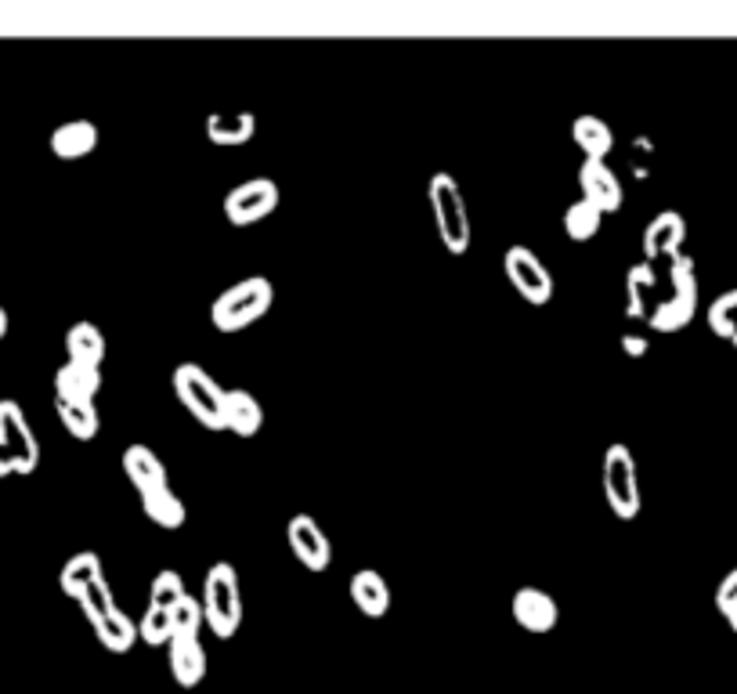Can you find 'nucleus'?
Here are the masks:
<instances>
[{"instance_id":"obj_1","label":"nucleus","mask_w":737,"mask_h":694,"mask_svg":"<svg viewBox=\"0 0 737 694\" xmlns=\"http://www.w3.org/2000/svg\"><path fill=\"white\" fill-rule=\"evenodd\" d=\"M275 304V286L265 275H250L236 286H228L225 294H217L210 308V323L217 333H242L253 323H260Z\"/></svg>"},{"instance_id":"obj_2","label":"nucleus","mask_w":737,"mask_h":694,"mask_svg":"<svg viewBox=\"0 0 737 694\" xmlns=\"http://www.w3.org/2000/svg\"><path fill=\"white\" fill-rule=\"evenodd\" d=\"M427 199H430V214H434V225H438L445 250L462 257L470 250L474 231H470V210H467V199H462L459 181L448 170H438L427 185Z\"/></svg>"},{"instance_id":"obj_3","label":"nucleus","mask_w":737,"mask_h":694,"mask_svg":"<svg viewBox=\"0 0 737 694\" xmlns=\"http://www.w3.org/2000/svg\"><path fill=\"white\" fill-rule=\"evenodd\" d=\"M202 618L217 641H231L242 626V589L239 572L228 561H217L202 578Z\"/></svg>"},{"instance_id":"obj_4","label":"nucleus","mask_w":737,"mask_h":694,"mask_svg":"<svg viewBox=\"0 0 737 694\" xmlns=\"http://www.w3.org/2000/svg\"><path fill=\"white\" fill-rule=\"evenodd\" d=\"M173 395L199 427L225 430V387L199 361H181L173 369Z\"/></svg>"},{"instance_id":"obj_5","label":"nucleus","mask_w":737,"mask_h":694,"mask_svg":"<svg viewBox=\"0 0 737 694\" xmlns=\"http://www.w3.org/2000/svg\"><path fill=\"white\" fill-rule=\"evenodd\" d=\"M600 485H604V499L611 506V514L618 520H636L640 517V474H636V456L629 453V445H607L604 463H600Z\"/></svg>"},{"instance_id":"obj_6","label":"nucleus","mask_w":737,"mask_h":694,"mask_svg":"<svg viewBox=\"0 0 737 694\" xmlns=\"http://www.w3.org/2000/svg\"><path fill=\"white\" fill-rule=\"evenodd\" d=\"M669 282L673 294L650 308L647 323L655 333H679L694 323L698 311V275H694V260L687 254H676L669 260Z\"/></svg>"},{"instance_id":"obj_7","label":"nucleus","mask_w":737,"mask_h":694,"mask_svg":"<svg viewBox=\"0 0 737 694\" xmlns=\"http://www.w3.org/2000/svg\"><path fill=\"white\" fill-rule=\"evenodd\" d=\"M502 271H506V282L514 286V294H520L528 304L535 308H546L549 300H554V271L542 265V257L528 250V246H510V250L502 254Z\"/></svg>"},{"instance_id":"obj_8","label":"nucleus","mask_w":737,"mask_h":694,"mask_svg":"<svg viewBox=\"0 0 737 694\" xmlns=\"http://www.w3.org/2000/svg\"><path fill=\"white\" fill-rule=\"evenodd\" d=\"M279 202H282V188L271 178H250L225 196V221L231 228H250L257 221H265V217H271Z\"/></svg>"},{"instance_id":"obj_9","label":"nucleus","mask_w":737,"mask_h":694,"mask_svg":"<svg viewBox=\"0 0 737 694\" xmlns=\"http://www.w3.org/2000/svg\"><path fill=\"white\" fill-rule=\"evenodd\" d=\"M0 445L8 448L14 474H33L40 467V442L14 398H0Z\"/></svg>"},{"instance_id":"obj_10","label":"nucleus","mask_w":737,"mask_h":694,"mask_svg":"<svg viewBox=\"0 0 737 694\" xmlns=\"http://www.w3.org/2000/svg\"><path fill=\"white\" fill-rule=\"evenodd\" d=\"M286 543L293 549V557L303 564L308 572H326L332 564V543L322 532V525L311 514H293L286 525Z\"/></svg>"},{"instance_id":"obj_11","label":"nucleus","mask_w":737,"mask_h":694,"mask_svg":"<svg viewBox=\"0 0 737 694\" xmlns=\"http://www.w3.org/2000/svg\"><path fill=\"white\" fill-rule=\"evenodd\" d=\"M578 188H582V199L592 202L604 217L621 210V199H626V188H621L618 174L607 167V159H582L578 167Z\"/></svg>"},{"instance_id":"obj_12","label":"nucleus","mask_w":737,"mask_h":694,"mask_svg":"<svg viewBox=\"0 0 737 694\" xmlns=\"http://www.w3.org/2000/svg\"><path fill=\"white\" fill-rule=\"evenodd\" d=\"M684 242H687V221L684 214L676 210H661L658 217H650L647 228H644V257L647 265H655V260H673L676 254H684Z\"/></svg>"},{"instance_id":"obj_13","label":"nucleus","mask_w":737,"mask_h":694,"mask_svg":"<svg viewBox=\"0 0 737 694\" xmlns=\"http://www.w3.org/2000/svg\"><path fill=\"white\" fill-rule=\"evenodd\" d=\"M510 612H514L517 626L528 629V633H549L560 618L557 601L539 586H520L514 593V601H510Z\"/></svg>"},{"instance_id":"obj_14","label":"nucleus","mask_w":737,"mask_h":694,"mask_svg":"<svg viewBox=\"0 0 737 694\" xmlns=\"http://www.w3.org/2000/svg\"><path fill=\"white\" fill-rule=\"evenodd\" d=\"M265 427V405L257 401L253 390H225V430L236 438H257Z\"/></svg>"},{"instance_id":"obj_15","label":"nucleus","mask_w":737,"mask_h":694,"mask_svg":"<svg viewBox=\"0 0 737 694\" xmlns=\"http://www.w3.org/2000/svg\"><path fill=\"white\" fill-rule=\"evenodd\" d=\"M101 390V369L69 361L54 373V401H94Z\"/></svg>"},{"instance_id":"obj_16","label":"nucleus","mask_w":737,"mask_h":694,"mask_svg":"<svg viewBox=\"0 0 737 694\" xmlns=\"http://www.w3.org/2000/svg\"><path fill=\"white\" fill-rule=\"evenodd\" d=\"M48 145L58 159H66V163H72V159H87L98 149V127L91 120H66L51 130Z\"/></svg>"},{"instance_id":"obj_17","label":"nucleus","mask_w":737,"mask_h":694,"mask_svg":"<svg viewBox=\"0 0 737 694\" xmlns=\"http://www.w3.org/2000/svg\"><path fill=\"white\" fill-rule=\"evenodd\" d=\"M123 474H127V482L135 485L138 496H145V492H152V488H159V485L170 482L163 459H159L149 445H127V453H123Z\"/></svg>"},{"instance_id":"obj_18","label":"nucleus","mask_w":737,"mask_h":694,"mask_svg":"<svg viewBox=\"0 0 737 694\" xmlns=\"http://www.w3.org/2000/svg\"><path fill=\"white\" fill-rule=\"evenodd\" d=\"M167 651H170V673L185 691H192V687L202 684V680H207L210 658H207L202 641H170Z\"/></svg>"},{"instance_id":"obj_19","label":"nucleus","mask_w":737,"mask_h":694,"mask_svg":"<svg viewBox=\"0 0 737 694\" xmlns=\"http://www.w3.org/2000/svg\"><path fill=\"white\" fill-rule=\"evenodd\" d=\"M351 601L366 618H384L390 612V586L376 568H361L351 575Z\"/></svg>"},{"instance_id":"obj_20","label":"nucleus","mask_w":737,"mask_h":694,"mask_svg":"<svg viewBox=\"0 0 737 694\" xmlns=\"http://www.w3.org/2000/svg\"><path fill=\"white\" fill-rule=\"evenodd\" d=\"M141 510H145V517L152 520V525L167 528V532H178L185 520H188V506H185V499L178 496V492H173L170 482L159 485V488H152V492H145V496H141Z\"/></svg>"},{"instance_id":"obj_21","label":"nucleus","mask_w":737,"mask_h":694,"mask_svg":"<svg viewBox=\"0 0 737 694\" xmlns=\"http://www.w3.org/2000/svg\"><path fill=\"white\" fill-rule=\"evenodd\" d=\"M106 578V568H101V557L94 554V549H80V554H72L66 561L62 575H58V586H62L66 597L80 601L87 589H91L94 583H101Z\"/></svg>"},{"instance_id":"obj_22","label":"nucleus","mask_w":737,"mask_h":694,"mask_svg":"<svg viewBox=\"0 0 737 694\" xmlns=\"http://www.w3.org/2000/svg\"><path fill=\"white\" fill-rule=\"evenodd\" d=\"M66 351H69V361L101 369V361L109 355V340L94 323H72L66 333Z\"/></svg>"},{"instance_id":"obj_23","label":"nucleus","mask_w":737,"mask_h":694,"mask_svg":"<svg viewBox=\"0 0 737 694\" xmlns=\"http://www.w3.org/2000/svg\"><path fill=\"white\" fill-rule=\"evenodd\" d=\"M571 141L582 149L586 159H607L615 149V130L607 127L600 116L592 112H582L578 120L571 123Z\"/></svg>"},{"instance_id":"obj_24","label":"nucleus","mask_w":737,"mask_h":694,"mask_svg":"<svg viewBox=\"0 0 737 694\" xmlns=\"http://www.w3.org/2000/svg\"><path fill=\"white\" fill-rule=\"evenodd\" d=\"M94 636H98V644L109 651V655H127V651L138 644V622L116 607V612H109L106 618L94 622Z\"/></svg>"},{"instance_id":"obj_25","label":"nucleus","mask_w":737,"mask_h":694,"mask_svg":"<svg viewBox=\"0 0 737 694\" xmlns=\"http://www.w3.org/2000/svg\"><path fill=\"white\" fill-rule=\"evenodd\" d=\"M257 135V116L253 112H239V116H221L213 112L207 120V138L221 149H236V145L253 141Z\"/></svg>"},{"instance_id":"obj_26","label":"nucleus","mask_w":737,"mask_h":694,"mask_svg":"<svg viewBox=\"0 0 737 694\" xmlns=\"http://www.w3.org/2000/svg\"><path fill=\"white\" fill-rule=\"evenodd\" d=\"M54 405H58V419H62V427L69 430V438H77V442L98 438L101 416L94 401H54Z\"/></svg>"},{"instance_id":"obj_27","label":"nucleus","mask_w":737,"mask_h":694,"mask_svg":"<svg viewBox=\"0 0 737 694\" xmlns=\"http://www.w3.org/2000/svg\"><path fill=\"white\" fill-rule=\"evenodd\" d=\"M658 289V275L647 265H633L626 275V315L629 318H647L650 315V294Z\"/></svg>"},{"instance_id":"obj_28","label":"nucleus","mask_w":737,"mask_h":694,"mask_svg":"<svg viewBox=\"0 0 737 694\" xmlns=\"http://www.w3.org/2000/svg\"><path fill=\"white\" fill-rule=\"evenodd\" d=\"M600 225H604V214L586 199H575L571 207L564 210V236L571 242H589L600 231Z\"/></svg>"},{"instance_id":"obj_29","label":"nucleus","mask_w":737,"mask_h":694,"mask_svg":"<svg viewBox=\"0 0 737 694\" xmlns=\"http://www.w3.org/2000/svg\"><path fill=\"white\" fill-rule=\"evenodd\" d=\"M202 626H207V618H202V601L192 597V593H185V597L170 607L173 641H199Z\"/></svg>"},{"instance_id":"obj_30","label":"nucleus","mask_w":737,"mask_h":694,"mask_svg":"<svg viewBox=\"0 0 737 694\" xmlns=\"http://www.w3.org/2000/svg\"><path fill=\"white\" fill-rule=\"evenodd\" d=\"M708 329H713L719 340H730L737 333V289H727V294H719L708 304Z\"/></svg>"},{"instance_id":"obj_31","label":"nucleus","mask_w":737,"mask_h":694,"mask_svg":"<svg viewBox=\"0 0 737 694\" xmlns=\"http://www.w3.org/2000/svg\"><path fill=\"white\" fill-rule=\"evenodd\" d=\"M185 575L173 572V568H163L156 578H152V589H149V607H159V612H170L173 604L185 597Z\"/></svg>"},{"instance_id":"obj_32","label":"nucleus","mask_w":737,"mask_h":694,"mask_svg":"<svg viewBox=\"0 0 737 694\" xmlns=\"http://www.w3.org/2000/svg\"><path fill=\"white\" fill-rule=\"evenodd\" d=\"M138 641L149 647H167L173 641L170 629V612H159V607H145V615L138 618Z\"/></svg>"},{"instance_id":"obj_33","label":"nucleus","mask_w":737,"mask_h":694,"mask_svg":"<svg viewBox=\"0 0 737 694\" xmlns=\"http://www.w3.org/2000/svg\"><path fill=\"white\" fill-rule=\"evenodd\" d=\"M77 604H80V612H83L87 622H91V626H94L98 618H106L109 612H116V607H120V604H116V593H112V586L106 583V578L87 589Z\"/></svg>"},{"instance_id":"obj_34","label":"nucleus","mask_w":737,"mask_h":694,"mask_svg":"<svg viewBox=\"0 0 737 694\" xmlns=\"http://www.w3.org/2000/svg\"><path fill=\"white\" fill-rule=\"evenodd\" d=\"M730 607H737V568H730L723 575V583L716 586V612L727 615Z\"/></svg>"},{"instance_id":"obj_35","label":"nucleus","mask_w":737,"mask_h":694,"mask_svg":"<svg viewBox=\"0 0 737 694\" xmlns=\"http://www.w3.org/2000/svg\"><path fill=\"white\" fill-rule=\"evenodd\" d=\"M621 347H626L629 355H636V358H640V355L647 351V340H640V337H626V340H621Z\"/></svg>"},{"instance_id":"obj_36","label":"nucleus","mask_w":737,"mask_h":694,"mask_svg":"<svg viewBox=\"0 0 737 694\" xmlns=\"http://www.w3.org/2000/svg\"><path fill=\"white\" fill-rule=\"evenodd\" d=\"M14 474V463H11V456H8V448L0 445V477H11Z\"/></svg>"},{"instance_id":"obj_37","label":"nucleus","mask_w":737,"mask_h":694,"mask_svg":"<svg viewBox=\"0 0 737 694\" xmlns=\"http://www.w3.org/2000/svg\"><path fill=\"white\" fill-rule=\"evenodd\" d=\"M4 333H8V311L0 308V340H4Z\"/></svg>"},{"instance_id":"obj_38","label":"nucleus","mask_w":737,"mask_h":694,"mask_svg":"<svg viewBox=\"0 0 737 694\" xmlns=\"http://www.w3.org/2000/svg\"><path fill=\"white\" fill-rule=\"evenodd\" d=\"M723 618H727V622H730V629L737 633V607H730V612H727V615H723Z\"/></svg>"},{"instance_id":"obj_39","label":"nucleus","mask_w":737,"mask_h":694,"mask_svg":"<svg viewBox=\"0 0 737 694\" xmlns=\"http://www.w3.org/2000/svg\"><path fill=\"white\" fill-rule=\"evenodd\" d=\"M730 344H734V351H737V333H734V337H730Z\"/></svg>"}]
</instances>
